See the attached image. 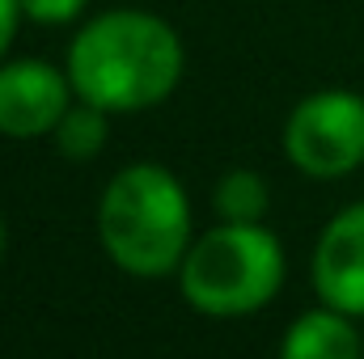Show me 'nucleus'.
<instances>
[{"mask_svg":"<svg viewBox=\"0 0 364 359\" xmlns=\"http://www.w3.org/2000/svg\"><path fill=\"white\" fill-rule=\"evenodd\" d=\"M97 233L127 275H170L186 254L191 207L178 178L161 165H127L102 194Z\"/></svg>","mask_w":364,"mask_h":359,"instance_id":"2","label":"nucleus"},{"mask_svg":"<svg viewBox=\"0 0 364 359\" xmlns=\"http://www.w3.org/2000/svg\"><path fill=\"white\" fill-rule=\"evenodd\" d=\"M314 287L331 309L364 317V203L326 224L314 254Z\"/></svg>","mask_w":364,"mask_h":359,"instance_id":"6","label":"nucleus"},{"mask_svg":"<svg viewBox=\"0 0 364 359\" xmlns=\"http://www.w3.org/2000/svg\"><path fill=\"white\" fill-rule=\"evenodd\" d=\"M279 359H360V343L339 309H314L292 321Z\"/></svg>","mask_w":364,"mask_h":359,"instance_id":"7","label":"nucleus"},{"mask_svg":"<svg viewBox=\"0 0 364 359\" xmlns=\"http://www.w3.org/2000/svg\"><path fill=\"white\" fill-rule=\"evenodd\" d=\"M182 77L178 34L140 9L93 17L73 38L68 81L81 101L102 110H144L170 97Z\"/></svg>","mask_w":364,"mask_h":359,"instance_id":"1","label":"nucleus"},{"mask_svg":"<svg viewBox=\"0 0 364 359\" xmlns=\"http://www.w3.org/2000/svg\"><path fill=\"white\" fill-rule=\"evenodd\" d=\"M0 250H4V224H0Z\"/></svg>","mask_w":364,"mask_h":359,"instance_id":"12","label":"nucleus"},{"mask_svg":"<svg viewBox=\"0 0 364 359\" xmlns=\"http://www.w3.org/2000/svg\"><path fill=\"white\" fill-rule=\"evenodd\" d=\"M106 114H110V110L90 106V101L68 106V114H64L60 127H55V144H60V153L73 157V161H90V157H97L102 144H106Z\"/></svg>","mask_w":364,"mask_h":359,"instance_id":"9","label":"nucleus"},{"mask_svg":"<svg viewBox=\"0 0 364 359\" xmlns=\"http://www.w3.org/2000/svg\"><path fill=\"white\" fill-rule=\"evenodd\" d=\"M73 81L60 77L51 64L17 60L0 68V131L13 140H34L60 127L68 114Z\"/></svg>","mask_w":364,"mask_h":359,"instance_id":"5","label":"nucleus"},{"mask_svg":"<svg viewBox=\"0 0 364 359\" xmlns=\"http://www.w3.org/2000/svg\"><path fill=\"white\" fill-rule=\"evenodd\" d=\"M216 211L225 224H259L267 211V182L250 170H233L216 186Z\"/></svg>","mask_w":364,"mask_h":359,"instance_id":"8","label":"nucleus"},{"mask_svg":"<svg viewBox=\"0 0 364 359\" xmlns=\"http://www.w3.org/2000/svg\"><path fill=\"white\" fill-rule=\"evenodd\" d=\"M284 254L263 224H220L182 258V296L208 317L255 313L279 292Z\"/></svg>","mask_w":364,"mask_h":359,"instance_id":"3","label":"nucleus"},{"mask_svg":"<svg viewBox=\"0 0 364 359\" xmlns=\"http://www.w3.org/2000/svg\"><path fill=\"white\" fill-rule=\"evenodd\" d=\"M284 148L309 178L352 174L364 161V97L348 89L305 97L284 127Z\"/></svg>","mask_w":364,"mask_h":359,"instance_id":"4","label":"nucleus"},{"mask_svg":"<svg viewBox=\"0 0 364 359\" xmlns=\"http://www.w3.org/2000/svg\"><path fill=\"white\" fill-rule=\"evenodd\" d=\"M17 21H21V0H0V55H4L9 43H13Z\"/></svg>","mask_w":364,"mask_h":359,"instance_id":"11","label":"nucleus"},{"mask_svg":"<svg viewBox=\"0 0 364 359\" xmlns=\"http://www.w3.org/2000/svg\"><path fill=\"white\" fill-rule=\"evenodd\" d=\"M85 9V0H21V13L30 17V21H51V26H64V21H73L77 13Z\"/></svg>","mask_w":364,"mask_h":359,"instance_id":"10","label":"nucleus"}]
</instances>
